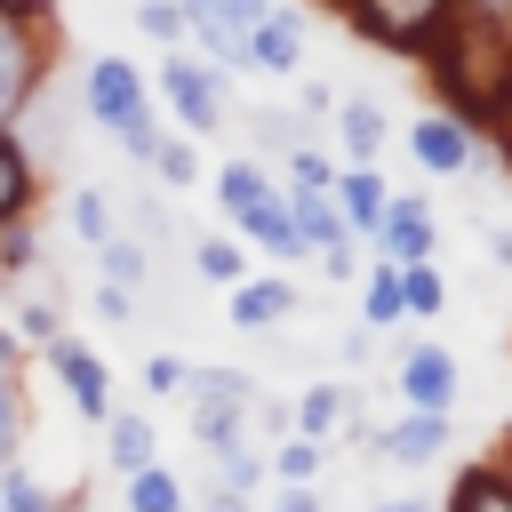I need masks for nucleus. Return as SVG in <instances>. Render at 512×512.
I'll return each mask as SVG.
<instances>
[{
  "mask_svg": "<svg viewBox=\"0 0 512 512\" xmlns=\"http://www.w3.org/2000/svg\"><path fill=\"white\" fill-rule=\"evenodd\" d=\"M8 328H16V344H32V352H48V344L64 336V304H56V296H24Z\"/></svg>",
  "mask_w": 512,
  "mask_h": 512,
  "instance_id": "7c9ffc66",
  "label": "nucleus"
},
{
  "mask_svg": "<svg viewBox=\"0 0 512 512\" xmlns=\"http://www.w3.org/2000/svg\"><path fill=\"white\" fill-rule=\"evenodd\" d=\"M456 384H464V368H456L448 344H408L400 368H392L400 408H424V416H456Z\"/></svg>",
  "mask_w": 512,
  "mask_h": 512,
  "instance_id": "0eeeda50",
  "label": "nucleus"
},
{
  "mask_svg": "<svg viewBox=\"0 0 512 512\" xmlns=\"http://www.w3.org/2000/svg\"><path fill=\"white\" fill-rule=\"evenodd\" d=\"M48 368H56L64 400H72L88 424H104V416H112V376H104V360H96L80 336H56V344H48Z\"/></svg>",
  "mask_w": 512,
  "mask_h": 512,
  "instance_id": "1a4fd4ad",
  "label": "nucleus"
},
{
  "mask_svg": "<svg viewBox=\"0 0 512 512\" xmlns=\"http://www.w3.org/2000/svg\"><path fill=\"white\" fill-rule=\"evenodd\" d=\"M24 448V344L16 328H0V464Z\"/></svg>",
  "mask_w": 512,
  "mask_h": 512,
  "instance_id": "6ab92c4d",
  "label": "nucleus"
},
{
  "mask_svg": "<svg viewBox=\"0 0 512 512\" xmlns=\"http://www.w3.org/2000/svg\"><path fill=\"white\" fill-rule=\"evenodd\" d=\"M320 464H328V440H304V432H288V440L264 456V472H272L280 488H320Z\"/></svg>",
  "mask_w": 512,
  "mask_h": 512,
  "instance_id": "5701e85b",
  "label": "nucleus"
},
{
  "mask_svg": "<svg viewBox=\"0 0 512 512\" xmlns=\"http://www.w3.org/2000/svg\"><path fill=\"white\" fill-rule=\"evenodd\" d=\"M152 96L176 112L184 136H216V128H224V72H216L208 56H192V48H168V56H160Z\"/></svg>",
  "mask_w": 512,
  "mask_h": 512,
  "instance_id": "20e7f679",
  "label": "nucleus"
},
{
  "mask_svg": "<svg viewBox=\"0 0 512 512\" xmlns=\"http://www.w3.org/2000/svg\"><path fill=\"white\" fill-rule=\"evenodd\" d=\"M96 272H104L112 288H128V296H136V288L152 280V248H144V240H120V232H112V240H96Z\"/></svg>",
  "mask_w": 512,
  "mask_h": 512,
  "instance_id": "bb28decb",
  "label": "nucleus"
},
{
  "mask_svg": "<svg viewBox=\"0 0 512 512\" xmlns=\"http://www.w3.org/2000/svg\"><path fill=\"white\" fill-rule=\"evenodd\" d=\"M408 304H400V264H360V328H400Z\"/></svg>",
  "mask_w": 512,
  "mask_h": 512,
  "instance_id": "4be33fe9",
  "label": "nucleus"
},
{
  "mask_svg": "<svg viewBox=\"0 0 512 512\" xmlns=\"http://www.w3.org/2000/svg\"><path fill=\"white\" fill-rule=\"evenodd\" d=\"M224 312H232V328H288V320H296V288L248 272V280L224 288Z\"/></svg>",
  "mask_w": 512,
  "mask_h": 512,
  "instance_id": "ddd939ff",
  "label": "nucleus"
},
{
  "mask_svg": "<svg viewBox=\"0 0 512 512\" xmlns=\"http://www.w3.org/2000/svg\"><path fill=\"white\" fill-rule=\"evenodd\" d=\"M368 248H376L384 264H424V256L440 248V232H432V208H424V192H392V200H384V224L368 232Z\"/></svg>",
  "mask_w": 512,
  "mask_h": 512,
  "instance_id": "6e6552de",
  "label": "nucleus"
},
{
  "mask_svg": "<svg viewBox=\"0 0 512 512\" xmlns=\"http://www.w3.org/2000/svg\"><path fill=\"white\" fill-rule=\"evenodd\" d=\"M400 304H408V320H440L448 312V280H440L432 256L424 264H400Z\"/></svg>",
  "mask_w": 512,
  "mask_h": 512,
  "instance_id": "c85d7f7f",
  "label": "nucleus"
},
{
  "mask_svg": "<svg viewBox=\"0 0 512 512\" xmlns=\"http://www.w3.org/2000/svg\"><path fill=\"white\" fill-rule=\"evenodd\" d=\"M0 512H64V504H56V488H48L24 456H8V464H0Z\"/></svg>",
  "mask_w": 512,
  "mask_h": 512,
  "instance_id": "cd10ccee",
  "label": "nucleus"
},
{
  "mask_svg": "<svg viewBox=\"0 0 512 512\" xmlns=\"http://www.w3.org/2000/svg\"><path fill=\"white\" fill-rule=\"evenodd\" d=\"M368 448L384 456V464H440L448 456V416H424V408H400L384 432H368Z\"/></svg>",
  "mask_w": 512,
  "mask_h": 512,
  "instance_id": "9b49d317",
  "label": "nucleus"
},
{
  "mask_svg": "<svg viewBox=\"0 0 512 512\" xmlns=\"http://www.w3.org/2000/svg\"><path fill=\"white\" fill-rule=\"evenodd\" d=\"M120 488H128V512H192V488H184L168 464H144V472H128Z\"/></svg>",
  "mask_w": 512,
  "mask_h": 512,
  "instance_id": "b1692460",
  "label": "nucleus"
},
{
  "mask_svg": "<svg viewBox=\"0 0 512 512\" xmlns=\"http://www.w3.org/2000/svg\"><path fill=\"white\" fill-rule=\"evenodd\" d=\"M200 512H256V496H240V488H208Z\"/></svg>",
  "mask_w": 512,
  "mask_h": 512,
  "instance_id": "37998d69",
  "label": "nucleus"
},
{
  "mask_svg": "<svg viewBox=\"0 0 512 512\" xmlns=\"http://www.w3.org/2000/svg\"><path fill=\"white\" fill-rule=\"evenodd\" d=\"M336 8L360 40H376L392 56H416V64L456 32V0H336Z\"/></svg>",
  "mask_w": 512,
  "mask_h": 512,
  "instance_id": "7ed1b4c3",
  "label": "nucleus"
},
{
  "mask_svg": "<svg viewBox=\"0 0 512 512\" xmlns=\"http://www.w3.org/2000/svg\"><path fill=\"white\" fill-rule=\"evenodd\" d=\"M456 24H464V32H488V40L512 48V0H456Z\"/></svg>",
  "mask_w": 512,
  "mask_h": 512,
  "instance_id": "4c0bfd02",
  "label": "nucleus"
},
{
  "mask_svg": "<svg viewBox=\"0 0 512 512\" xmlns=\"http://www.w3.org/2000/svg\"><path fill=\"white\" fill-rule=\"evenodd\" d=\"M496 472H504V480H512V432H504V456H496Z\"/></svg>",
  "mask_w": 512,
  "mask_h": 512,
  "instance_id": "8fccbe9b",
  "label": "nucleus"
},
{
  "mask_svg": "<svg viewBox=\"0 0 512 512\" xmlns=\"http://www.w3.org/2000/svg\"><path fill=\"white\" fill-rule=\"evenodd\" d=\"M328 200H336L344 232H352V240H368V232L384 224V200H392V184H384V168H336Z\"/></svg>",
  "mask_w": 512,
  "mask_h": 512,
  "instance_id": "f8f14e48",
  "label": "nucleus"
},
{
  "mask_svg": "<svg viewBox=\"0 0 512 512\" xmlns=\"http://www.w3.org/2000/svg\"><path fill=\"white\" fill-rule=\"evenodd\" d=\"M304 48H312V16L288 8V0H264L240 72H256V80H296V72H304Z\"/></svg>",
  "mask_w": 512,
  "mask_h": 512,
  "instance_id": "423d86ee",
  "label": "nucleus"
},
{
  "mask_svg": "<svg viewBox=\"0 0 512 512\" xmlns=\"http://www.w3.org/2000/svg\"><path fill=\"white\" fill-rule=\"evenodd\" d=\"M192 272H200L208 288H232V280H248V248H240L232 232H200V240H192Z\"/></svg>",
  "mask_w": 512,
  "mask_h": 512,
  "instance_id": "a878e982",
  "label": "nucleus"
},
{
  "mask_svg": "<svg viewBox=\"0 0 512 512\" xmlns=\"http://www.w3.org/2000/svg\"><path fill=\"white\" fill-rule=\"evenodd\" d=\"M32 200H40V168H32V152H24V136L8 128V136H0V224H16V216H32Z\"/></svg>",
  "mask_w": 512,
  "mask_h": 512,
  "instance_id": "412c9836",
  "label": "nucleus"
},
{
  "mask_svg": "<svg viewBox=\"0 0 512 512\" xmlns=\"http://www.w3.org/2000/svg\"><path fill=\"white\" fill-rule=\"evenodd\" d=\"M184 400L192 408H256V376L224 368V360H192L184 368Z\"/></svg>",
  "mask_w": 512,
  "mask_h": 512,
  "instance_id": "f3484780",
  "label": "nucleus"
},
{
  "mask_svg": "<svg viewBox=\"0 0 512 512\" xmlns=\"http://www.w3.org/2000/svg\"><path fill=\"white\" fill-rule=\"evenodd\" d=\"M16 112H24V104H16V96H8V88H0V136H8V128H16Z\"/></svg>",
  "mask_w": 512,
  "mask_h": 512,
  "instance_id": "09e8293b",
  "label": "nucleus"
},
{
  "mask_svg": "<svg viewBox=\"0 0 512 512\" xmlns=\"http://www.w3.org/2000/svg\"><path fill=\"white\" fill-rule=\"evenodd\" d=\"M272 512H320V488H280Z\"/></svg>",
  "mask_w": 512,
  "mask_h": 512,
  "instance_id": "a18cd8bd",
  "label": "nucleus"
},
{
  "mask_svg": "<svg viewBox=\"0 0 512 512\" xmlns=\"http://www.w3.org/2000/svg\"><path fill=\"white\" fill-rule=\"evenodd\" d=\"M136 32L160 48H184V8L176 0H136Z\"/></svg>",
  "mask_w": 512,
  "mask_h": 512,
  "instance_id": "e433bc0d",
  "label": "nucleus"
},
{
  "mask_svg": "<svg viewBox=\"0 0 512 512\" xmlns=\"http://www.w3.org/2000/svg\"><path fill=\"white\" fill-rule=\"evenodd\" d=\"M144 392L184 400V360H176V352H152V360H144Z\"/></svg>",
  "mask_w": 512,
  "mask_h": 512,
  "instance_id": "58836bf2",
  "label": "nucleus"
},
{
  "mask_svg": "<svg viewBox=\"0 0 512 512\" xmlns=\"http://www.w3.org/2000/svg\"><path fill=\"white\" fill-rule=\"evenodd\" d=\"M344 160H328L320 144H288V192H328Z\"/></svg>",
  "mask_w": 512,
  "mask_h": 512,
  "instance_id": "72a5a7b5",
  "label": "nucleus"
},
{
  "mask_svg": "<svg viewBox=\"0 0 512 512\" xmlns=\"http://www.w3.org/2000/svg\"><path fill=\"white\" fill-rule=\"evenodd\" d=\"M280 192H288V184H280ZM288 224H296V240H304V256H328V248H344V240H352L328 192H288Z\"/></svg>",
  "mask_w": 512,
  "mask_h": 512,
  "instance_id": "a211bd4d",
  "label": "nucleus"
},
{
  "mask_svg": "<svg viewBox=\"0 0 512 512\" xmlns=\"http://www.w3.org/2000/svg\"><path fill=\"white\" fill-rule=\"evenodd\" d=\"M80 104H88V120L144 168L152 160V144L168 136L160 128V112H152V80L128 64V56H88V72H80Z\"/></svg>",
  "mask_w": 512,
  "mask_h": 512,
  "instance_id": "f257e3e1",
  "label": "nucleus"
},
{
  "mask_svg": "<svg viewBox=\"0 0 512 512\" xmlns=\"http://www.w3.org/2000/svg\"><path fill=\"white\" fill-rule=\"evenodd\" d=\"M104 464H112V480L160 464V432H152L144 408H112V416H104Z\"/></svg>",
  "mask_w": 512,
  "mask_h": 512,
  "instance_id": "4468645a",
  "label": "nucleus"
},
{
  "mask_svg": "<svg viewBox=\"0 0 512 512\" xmlns=\"http://www.w3.org/2000/svg\"><path fill=\"white\" fill-rule=\"evenodd\" d=\"M296 96H304V112H312V120H328V112H336V88H328V80H304Z\"/></svg>",
  "mask_w": 512,
  "mask_h": 512,
  "instance_id": "79ce46f5",
  "label": "nucleus"
},
{
  "mask_svg": "<svg viewBox=\"0 0 512 512\" xmlns=\"http://www.w3.org/2000/svg\"><path fill=\"white\" fill-rule=\"evenodd\" d=\"M336 136H344V168H376L384 160V104L376 96H336Z\"/></svg>",
  "mask_w": 512,
  "mask_h": 512,
  "instance_id": "dca6fc26",
  "label": "nucleus"
},
{
  "mask_svg": "<svg viewBox=\"0 0 512 512\" xmlns=\"http://www.w3.org/2000/svg\"><path fill=\"white\" fill-rule=\"evenodd\" d=\"M72 512H80V504H72Z\"/></svg>",
  "mask_w": 512,
  "mask_h": 512,
  "instance_id": "3c124183",
  "label": "nucleus"
},
{
  "mask_svg": "<svg viewBox=\"0 0 512 512\" xmlns=\"http://www.w3.org/2000/svg\"><path fill=\"white\" fill-rule=\"evenodd\" d=\"M216 456V488H240V496H256V480H264V456H256V440L240 432V440H224V448H208Z\"/></svg>",
  "mask_w": 512,
  "mask_h": 512,
  "instance_id": "2f4dec72",
  "label": "nucleus"
},
{
  "mask_svg": "<svg viewBox=\"0 0 512 512\" xmlns=\"http://www.w3.org/2000/svg\"><path fill=\"white\" fill-rule=\"evenodd\" d=\"M344 416H352V384H304L296 408H288V432H304V440H336Z\"/></svg>",
  "mask_w": 512,
  "mask_h": 512,
  "instance_id": "aec40b11",
  "label": "nucleus"
},
{
  "mask_svg": "<svg viewBox=\"0 0 512 512\" xmlns=\"http://www.w3.org/2000/svg\"><path fill=\"white\" fill-rule=\"evenodd\" d=\"M480 240H488V256H496V264H512V232H504V224H480Z\"/></svg>",
  "mask_w": 512,
  "mask_h": 512,
  "instance_id": "49530a36",
  "label": "nucleus"
},
{
  "mask_svg": "<svg viewBox=\"0 0 512 512\" xmlns=\"http://www.w3.org/2000/svg\"><path fill=\"white\" fill-rule=\"evenodd\" d=\"M40 64H48V32H32V24L0 16V88H8L16 104H32V88H40Z\"/></svg>",
  "mask_w": 512,
  "mask_h": 512,
  "instance_id": "2eb2a0df",
  "label": "nucleus"
},
{
  "mask_svg": "<svg viewBox=\"0 0 512 512\" xmlns=\"http://www.w3.org/2000/svg\"><path fill=\"white\" fill-rule=\"evenodd\" d=\"M72 232H80L88 248L120 232V224H112V192H104V184H80V192H72Z\"/></svg>",
  "mask_w": 512,
  "mask_h": 512,
  "instance_id": "473e14b6",
  "label": "nucleus"
},
{
  "mask_svg": "<svg viewBox=\"0 0 512 512\" xmlns=\"http://www.w3.org/2000/svg\"><path fill=\"white\" fill-rule=\"evenodd\" d=\"M408 152H416L424 176H464V168L480 160V136H472L456 112H424V120L408 128Z\"/></svg>",
  "mask_w": 512,
  "mask_h": 512,
  "instance_id": "9d476101",
  "label": "nucleus"
},
{
  "mask_svg": "<svg viewBox=\"0 0 512 512\" xmlns=\"http://www.w3.org/2000/svg\"><path fill=\"white\" fill-rule=\"evenodd\" d=\"M168 192H184V184H200V136H160L152 144V160H144Z\"/></svg>",
  "mask_w": 512,
  "mask_h": 512,
  "instance_id": "c756f323",
  "label": "nucleus"
},
{
  "mask_svg": "<svg viewBox=\"0 0 512 512\" xmlns=\"http://www.w3.org/2000/svg\"><path fill=\"white\" fill-rule=\"evenodd\" d=\"M376 512H432L424 496H392V504H376Z\"/></svg>",
  "mask_w": 512,
  "mask_h": 512,
  "instance_id": "de8ad7c7",
  "label": "nucleus"
},
{
  "mask_svg": "<svg viewBox=\"0 0 512 512\" xmlns=\"http://www.w3.org/2000/svg\"><path fill=\"white\" fill-rule=\"evenodd\" d=\"M248 416H256V408H192V440H200V448H224V440L248 432Z\"/></svg>",
  "mask_w": 512,
  "mask_h": 512,
  "instance_id": "c9c22d12",
  "label": "nucleus"
},
{
  "mask_svg": "<svg viewBox=\"0 0 512 512\" xmlns=\"http://www.w3.org/2000/svg\"><path fill=\"white\" fill-rule=\"evenodd\" d=\"M448 512H512V480L496 464H464L448 488Z\"/></svg>",
  "mask_w": 512,
  "mask_h": 512,
  "instance_id": "393cba45",
  "label": "nucleus"
},
{
  "mask_svg": "<svg viewBox=\"0 0 512 512\" xmlns=\"http://www.w3.org/2000/svg\"><path fill=\"white\" fill-rule=\"evenodd\" d=\"M88 304H96V320H104V328H128V312H136V296H128V288H112V280H96V296H88Z\"/></svg>",
  "mask_w": 512,
  "mask_h": 512,
  "instance_id": "ea45409f",
  "label": "nucleus"
},
{
  "mask_svg": "<svg viewBox=\"0 0 512 512\" xmlns=\"http://www.w3.org/2000/svg\"><path fill=\"white\" fill-rule=\"evenodd\" d=\"M488 136L504 144V168H512V80H504V104H496V120H488Z\"/></svg>",
  "mask_w": 512,
  "mask_h": 512,
  "instance_id": "c03bdc74",
  "label": "nucleus"
},
{
  "mask_svg": "<svg viewBox=\"0 0 512 512\" xmlns=\"http://www.w3.org/2000/svg\"><path fill=\"white\" fill-rule=\"evenodd\" d=\"M320 280H360V240L328 248V256H320Z\"/></svg>",
  "mask_w": 512,
  "mask_h": 512,
  "instance_id": "a19ab883",
  "label": "nucleus"
},
{
  "mask_svg": "<svg viewBox=\"0 0 512 512\" xmlns=\"http://www.w3.org/2000/svg\"><path fill=\"white\" fill-rule=\"evenodd\" d=\"M176 8H184V40H192V56H208L216 72H240L264 0H176Z\"/></svg>",
  "mask_w": 512,
  "mask_h": 512,
  "instance_id": "39448f33",
  "label": "nucleus"
},
{
  "mask_svg": "<svg viewBox=\"0 0 512 512\" xmlns=\"http://www.w3.org/2000/svg\"><path fill=\"white\" fill-rule=\"evenodd\" d=\"M32 256H40V232H32V216L0 224V280H24V272H32Z\"/></svg>",
  "mask_w": 512,
  "mask_h": 512,
  "instance_id": "f704fd0d",
  "label": "nucleus"
},
{
  "mask_svg": "<svg viewBox=\"0 0 512 512\" xmlns=\"http://www.w3.org/2000/svg\"><path fill=\"white\" fill-rule=\"evenodd\" d=\"M216 208H224L232 240H248V248H264V256H280V264L304 256V240H296V224H288V192H280L256 160H224V168H216Z\"/></svg>",
  "mask_w": 512,
  "mask_h": 512,
  "instance_id": "f03ea898",
  "label": "nucleus"
}]
</instances>
